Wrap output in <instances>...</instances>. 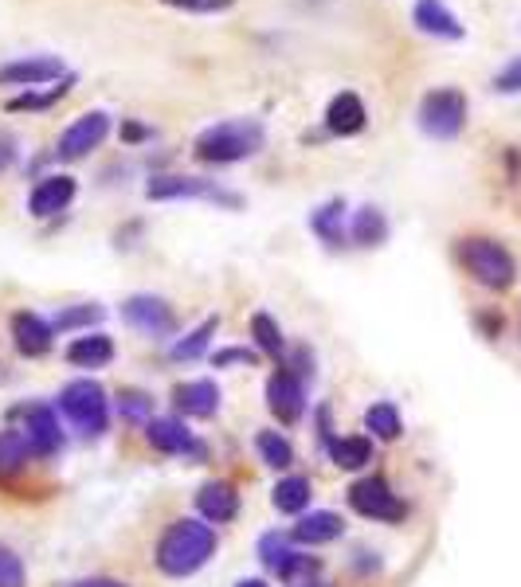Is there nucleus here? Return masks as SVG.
Returning <instances> with one entry per match:
<instances>
[{"mask_svg":"<svg viewBox=\"0 0 521 587\" xmlns=\"http://www.w3.org/2000/svg\"><path fill=\"white\" fill-rule=\"evenodd\" d=\"M216 552V533L204 521L181 517L165 529V537L157 544V568L165 576H192L196 568L208 564V556Z\"/></svg>","mask_w":521,"mask_h":587,"instance_id":"1","label":"nucleus"},{"mask_svg":"<svg viewBox=\"0 0 521 587\" xmlns=\"http://www.w3.org/2000/svg\"><path fill=\"white\" fill-rule=\"evenodd\" d=\"M267 141V130L259 118H228V122H216L208 126L204 134L196 137V157L204 165H232L243 157H255Z\"/></svg>","mask_w":521,"mask_h":587,"instance_id":"2","label":"nucleus"},{"mask_svg":"<svg viewBox=\"0 0 521 587\" xmlns=\"http://www.w3.org/2000/svg\"><path fill=\"white\" fill-rule=\"evenodd\" d=\"M459 259H463V267H467L474 282H482L490 290H510L514 278H518L514 255L502 243H494V239H467L459 247Z\"/></svg>","mask_w":521,"mask_h":587,"instance_id":"3","label":"nucleus"},{"mask_svg":"<svg viewBox=\"0 0 521 587\" xmlns=\"http://www.w3.org/2000/svg\"><path fill=\"white\" fill-rule=\"evenodd\" d=\"M59 411L83 431V435H91L98 439L102 431H106V392H102V384L95 380H71V384H63V392H59Z\"/></svg>","mask_w":521,"mask_h":587,"instance_id":"4","label":"nucleus"},{"mask_svg":"<svg viewBox=\"0 0 521 587\" xmlns=\"http://www.w3.org/2000/svg\"><path fill=\"white\" fill-rule=\"evenodd\" d=\"M416 118H420V130H424L427 137L451 141V137L463 134V126H467V94L455 91V87L427 91Z\"/></svg>","mask_w":521,"mask_h":587,"instance_id":"5","label":"nucleus"},{"mask_svg":"<svg viewBox=\"0 0 521 587\" xmlns=\"http://www.w3.org/2000/svg\"><path fill=\"white\" fill-rule=\"evenodd\" d=\"M149 200H212V204H228L239 208L236 192H224L216 181H200V177H153L145 184Z\"/></svg>","mask_w":521,"mask_h":587,"instance_id":"6","label":"nucleus"},{"mask_svg":"<svg viewBox=\"0 0 521 587\" xmlns=\"http://www.w3.org/2000/svg\"><path fill=\"white\" fill-rule=\"evenodd\" d=\"M110 134V114L106 110H87V114H79L63 134H59V157H67V161H79V157H87L91 149H98L102 141Z\"/></svg>","mask_w":521,"mask_h":587,"instance_id":"7","label":"nucleus"},{"mask_svg":"<svg viewBox=\"0 0 521 587\" xmlns=\"http://www.w3.org/2000/svg\"><path fill=\"white\" fill-rule=\"evenodd\" d=\"M349 505L361 513V517H373V521H404V501L388 490L384 478H361L353 490H349Z\"/></svg>","mask_w":521,"mask_h":587,"instance_id":"8","label":"nucleus"},{"mask_svg":"<svg viewBox=\"0 0 521 587\" xmlns=\"http://www.w3.org/2000/svg\"><path fill=\"white\" fill-rule=\"evenodd\" d=\"M122 317L145 333V337H169L177 329V314L165 298H153V294H134L122 302Z\"/></svg>","mask_w":521,"mask_h":587,"instance_id":"9","label":"nucleus"},{"mask_svg":"<svg viewBox=\"0 0 521 587\" xmlns=\"http://www.w3.org/2000/svg\"><path fill=\"white\" fill-rule=\"evenodd\" d=\"M20 419H24V439L28 447L40 454V458H51V454L63 447V431H59V419L48 404H28L20 407Z\"/></svg>","mask_w":521,"mask_h":587,"instance_id":"10","label":"nucleus"},{"mask_svg":"<svg viewBox=\"0 0 521 587\" xmlns=\"http://www.w3.org/2000/svg\"><path fill=\"white\" fill-rule=\"evenodd\" d=\"M267 407H271V415L279 419V423H298L302 419V411H306V392H302V380L294 376V372H286L279 368L271 380H267Z\"/></svg>","mask_w":521,"mask_h":587,"instance_id":"11","label":"nucleus"},{"mask_svg":"<svg viewBox=\"0 0 521 587\" xmlns=\"http://www.w3.org/2000/svg\"><path fill=\"white\" fill-rule=\"evenodd\" d=\"M259 556H263V564H267L279 580H286V584H294V580H302V576L314 572L310 556L294 552V548L286 544V537H279V533H267V537L259 541Z\"/></svg>","mask_w":521,"mask_h":587,"instance_id":"12","label":"nucleus"},{"mask_svg":"<svg viewBox=\"0 0 521 587\" xmlns=\"http://www.w3.org/2000/svg\"><path fill=\"white\" fill-rule=\"evenodd\" d=\"M63 79V63L55 55H36V59H16L0 67V83L4 87H40Z\"/></svg>","mask_w":521,"mask_h":587,"instance_id":"13","label":"nucleus"},{"mask_svg":"<svg viewBox=\"0 0 521 587\" xmlns=\"http://www.w3.org/2000/svg\"><path fill=\"white\" fill-rule=\"evenodd\" d=\"M412 24L424 36H435V40H463V24H459V16L443 0H416Z\"/></svg>","mask_w":521,"mask_h":587,"instance_id":"14","label":"nucleus"},{"mask_svg":"<svg viewBox=\"0 0 521 587\" xmlns=\"http://www.w3.org/2000/svg\"><path fill=\"white\" fill-rule=\"evenodd\" d=\"M71 200H75V177L55 173V177H44V181L32 188V196H28V212L44 220V216L63 212Z\"/></svg>","mask_w":521,"mask_h":587,"instance_id":"15","label":"nucleus"},{"mask_svg":"<svg viewBox=\"0 0 521 587\" xmlns=\"http://www.w3.org/2000/svg\"><path fill=\"white\" fill-rule=\"evenodd\" d=\"M51 337H55V329L40 314H32V310L12 314V341L24 357H44L51 349Z\"/></svg>","mask_w":521,"mask_h":587,"instance_id":"16","label":"nucleus"},{"mask_svg":"<svg viewBox=\"0 0 521 587\" xmlns=\"http://www.w3.org/2000/svg\"><path fill=\"white\" fill-rule=\"evenodd\" d=\"M145 439H149V447L161 454H204L200 451V443H192V435L185 431V423L181 419H149L145 423Z\"/></svg>","mask_w":521,"mask_h":587,"instance_id":"17","label":"nucleus"},{"mask_svg":"<svg viewBox=\"0 0 521 587\" xmlns=\"http://www.w3.org/2000/svg\"><path fill=\"white\" fill-rule=\"evenodd\" d=\"M365 102H361V94L353 91H341L337 98L330 102V110H326V130L337 137H353L365 130Z\"/></svg>","mask_w":521,"mask_h":587,"instance_id":"18","label":"nucleus"},{"mask_svg":"<svg viewBox=\"0 0 521 587\" xmlns=\"http://www.w3.org/2000/svg\"><path fill=\"white\" fill-rule=\"evenodd\" d=\"M196 509H200V513H204V521H212V525L232 521V517L239 513L236 486H228V482H208V486H200V494H196Z\"/></svg>","mask_w":521,"mask_h":587,"instance_id":"19","label":"nucleus"},{"mask_svg":"<svg viewBox=\"0 0 521 587\" xmlns=\"http://www.w3.org/2000/svg\"><path fill=\"white\" fill-rule=\"evenodd\" d=\"M173 404H177L181 415L208 419V415H216V407H220V388H216L212 380H189V384H181V388L173 392Z\"/></svg>","mask_w":521,"mask_h":587,"instance_id":"20","label":"nucleus"},{"mask_svg":"<svg viewBox=\"0 0 521 587\" xmlns=\"http://www.w3.org/2000/svg\"><path fill=\"white\" fill-rule=\"evenodd\" d=\"M345 533V521L337 517V513H326V509H318V513H306L294 529H290V537L298 544H310V548H318V544H330L337 541Z\"/></svg>","mask_w":521,"mask_h":587,"instance_id":"21","label":"nucleus"},{"mask_svg":"<svg viewBox=\"0 0 521 587\" xmlns=\"http://www.w3.org/2000/svg\"><path fill=\"white\" fill-rule=\"evenodd\" d=\"M67 361L79 364V368H106L114 361V341L106 333H87V337H75L67 345Z\"/></svg>","mask_w":521,"mask_h":587,"instance_id":"22","label":"nucleus"},{"mask_svg":"<svg viewBox=\"0 0 521 587\" xmlns=\"http://www.w3.org/2000/svg\"><path fill=\"white\" fill-rule=\"evenodd\" d=\"M341 220H345V200L341 196H333L330 204H322L314 216H310V231L322 239V243H330V247H341V239H345V231H341Z\"/></svg>","mask_w":521,"mask_h":587,"instance_id":"23","label":"nucleus"},{"mask_svg":"<svg viewBox=\"0 0 521 587\" xmlns=\"http://www.w3.org/2000/svg\"><path fill=\"white\" fill-rule=\"evenodd\" d=\"M28 439H24V431H0V478H12V474H20L24 466H28Z\"/></svg>","mask_w":521,"mask_h":587,"instance_id":"24","label":"nucleus"},{"mask_svg":"<svg viewBox=\"0 0 521 587\" xmlns=\"http://www.w3.org/2000/svg\"><path fill=\"white\" fill-rule=\"evenodd\" d=\"M388 239V220H384V212L373 208V204H365L357 216H353V243H361V247H380Z\"/></svg>","mask_w":521,"mask_h":587,"instance_id":"25","label":"nucleus"},{"mask_svg":"<svg viewBox=\"0 0 521 587\" xmlns=\"http://www.w3.org/2000/svg\"><path fill=\"white\" fill-rule=\"evenodd\" d=\"M330 454H333V462H337L341 470H361L365 462H373V443H369V439H361V435L333 439Z\"/></svg>","mask_w":521,"mask_h":587,"instance_id":"26","label":"nucleus"},{"mask_svg":"<svg viewBox=\"0 0 521 587\" xmlns=\"http://www.w3.org/2000/svg\"><path fill=\"white\" fill-rule=\"evenodd\" d=\"M271 501H275L279 513H302V509L310 505V482L298 478V474H290V478H283V482L271 490Z\"/></svg>","mask_w":521,"mask_h":587,"instance_id":"27","label":"nucleus"},{"mask_svg":"<svg viewBox=\"0 0 521 587\" xmlns=\"http://www.w3.org/2000/svg\"><path fill=\"white\" fill-rule=\"evenodd\" d=\"M365 427H369L377 439H384V443L400 439V431H404L400 411H396V404H388V400H380V404H373L369 411H365Z\"/></svg>","mask_w":521,"mask_h":587,"instance_id":"28","label":"nucleus"},{"mask_svg":"<svg viewBox=\"0 0 521 587\" xmlns=\"http://www.w3.org/2000/svg\"><path fill=\"white\" fill-rule=\"evenodd\" d=\"M216 329H220V321H216V317L200 321L185 341H177V345H173V361H196V357L208 349V341H212V333H216Z\"/></svg>","mask_w":521,"mask_h":587,"instance_id":"29","label":"nucleus"},{"mask_svg":"<svg viewBox=\"0 0 521 587\" xmlns=\"http://www.w3.org/2000/svg\"><path fill=\"white\" fill-rule=\"evenodd\" d=\"M251 333H255V345L267 353V357H283V349H286V341H283V333H279V325H275V317L271 314H255L251 317Z\"/></svg>","mask_w":521,"mask_h":587,"instance_id":"30","label":"nucleus"},{"mask_svg":"<svg viewBox=\"0 0 521 587\" xmlns=\"http://www.w3.org/2000/svg\"><path fill=\"white\" fill-rule=\"evenodd\" d=\"M255 447H259V454H263V462L275 466V470H286V466L294 462V447L286 443L279 431H259Z\"/></svg>","mask_w":521,"mask_h":587,"instance_id":"31","label":"nucleus"},{"mask_svg":"<svg viewBox=\"0 0 521 587\" xmlns=\"http://www.w3.org/2000/svg\"><path fill=\"white\" fill-rule=\"evenodd\" d=\"M102 306H71V310H63V314H55V321H51V329L55 333H71V329H91L95 321H102Z\"/></svg>","mask_w":521,"mask_h":587,"instance_id":"32","label":"nucleus"},{"mask_svg":"<svg viewBox=\"0 0 521 587\" xmlns=\"http://www.w3.org/2000/svg\"><path fill=\"white\" fill-rule=\"evenodd\" d=\"M118 411H122V419H130V423H149V415H153V400L138 392V388H122L118 392Z\"/></svg>","mask_w":521,"mask_h":587,"instance_id":"33","label":"nucleus"},{"mask_svg":"<svg viewBox=\"0 0 521 587\" xmlns=\"http://www.w3.org/2000/svg\"><path fill=\"white\" fill-rule=\"evenodd\" d=\"M71 83H75V79H71V75H63V79H59V87H51L48 94H20V98H12V102H8V110H44V106H51V102H59V98H63V94L71 91Z\"/></svg>","mask_w":521,"mask_h":587,"instance_id":"34","label":"nucleus"},{"mask_svg":"<svg viewBox=\"0 0 521 587\" xmlns=\"http://www.w3.org/2000/svg\"><path fill=\"white\" fill-rule=\"evenodd\" d=\"M0 587H24V564L12 548H0Z\"/></svg>","mask_w":521,"mask_h":587,"instance_id":"35","label":"nucleus"},{"mask_svg":"<svg viewBox=\"0 0 521 587\" xmlns=\"http://www.w3.org/2000/svg\"><path fill=\"white\" fill-rule=\"evenodd\" d=\"M494 91L498 94H521V55L510 59L498 75H494Z\"/></svg>","mask_w":521,"mask_h":587,"instance_id":"36","label":"nucleus"},{"mask_svg":"<svg viewBox=\"0 0 521 587\" xmlns=\"http://www.w3.org/2000/svg\"><path fill=\"white\" fill-rule=\"evenodd\" d=\"M169 8H181V12H228L236 0H161Z\"/></svg>","mask_w":521,"mask_h":587,"instance_id":"37","label":"nucleus"},{"mask_svg":"<svg viewBox=\"0 0 521 587\" xmlns=\"http://www.w3.org/2000/svg\"><path fill=\"white\" fill-rule=\"evenodd\" d=\"M212 364H216V368H228V364H255V353H251V349H220V353H212Z\"/></svg>","mask_w":521,"mask_h":587,"instance_id":"38","label":"nucleus"},{"mask_svg":"<svg viewBox=\"0 0 521 587\" xmlns=\"http://www.w3.org/2000/svg\"><path fill=\"white\" fill-rule=\"evenodd\" d=\"M75 587H122V584H114V580H83V584Z\"/></svg>","mask_w":521,"mask_h":587,"instance_id":"39","label":"nucleus"},{"mask_svg":"<svg viewBox=\"0 0 521 587\" xmlns=\"http://www.w3.org/2000/svg\"><path fill=\"white\" fill-rule=\"evenodd\" d=\"M126 137H130V141H138V137H145V130L142 126H126Z\"/></svg>","mask_w":521,"mask_h":587,"instance_id":"40","label":"nucleus"},{"mask_svg":"<svg viewBox=\"0 0 521 587\" xmlns=\"http://www.w3.org/2000/svg\"><path fill=\"white\" fill-rule=\"evenodd\" d=\"M236 587H267V584H263V580H239Z\"/></svg>","mask_w":521,"mask_h":587,"instance_id":"41","label":"nucleus"}]
</instances>
